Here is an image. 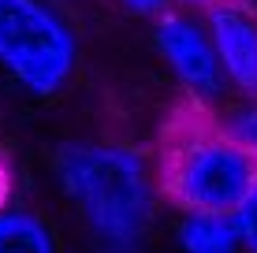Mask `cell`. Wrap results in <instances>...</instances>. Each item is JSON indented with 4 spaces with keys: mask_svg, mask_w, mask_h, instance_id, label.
<instances>
[{
    "mask_svg": "<svg viewBox=\"0 0 257 253\" xmlns=\"http://www.w3.org/2000/svg\"><path fill=\"white\" fill-rule=\"evenodd\" d=\"M60 186L82 223L116 253H131L157 212L146 156L119 142H71L60 149Z\"/></svg>",
    "mask_w": 257,
    "mask_h": 253,
    "instance_id": "6da1fadb",
    "label": "cell"
},
{
    "mask_svg": "<svg viewBox=\"0 0 257 253\" xmlns=\"http://www.w3.org/2000/svg\"><path fill=\"white\" fill-rule=\"evenodd\" d=\"M209 41L216 52V64L224 71V82L242 90L246 97H257V23L238 4H212L209 8Z\"/></svg>",
    "mask_w": 257,
    "mask_h": 253,
    "instance_id": "5b68a950",
    "label": "cell"
},
{
    "mask_svg": "<svg viewBox=\"0 0 257 253\" xmlns=\"http://www.w3.org/2000/svg\"><path fill=\"white\" fill-rule=\"evenodd\" d=\"M164 182L168 194L190 212L231 216V208L257 182V160L227 134H198L175 149Z\"/></svg>",
    "mask_w": 257,
    "mask_h": 253,
    "instance_id": "3957f363",
    "label": "cell"
},
{
    "mask_svg": "<svg viewBox=\"0 0 257 253\" xmlns=\"http://www.w3.org/2000/svg\"><path fill=\"white\" fill-rule=\"evenodd\" d=\"M0 253H60V242L38 212L0 208Z\"/></svg>",
    "mask_w": 257,
    "mask_h": 253,
    "instance_id": "8992f818",
    "label": "cell"
},
{
    "mask_svg": "<svg viewBox=\"0 0 257 253\" xmlns=\"http://www.w3.org/2000/svg\"><path fill=\"white\" fill-rule=\"evenodd\" d=\"M227 138L238 142L257 160V104H246V108L231 112V119H227Z\"/></svg>",
    "mask_w": 257,
    "mask_h": 253,
    "instance_id": "9c48e42d",
    "label": "cell"
},
{
    "mask_svg": "<svg viewBox=\"0 0 257 253\" xmlns=\"http://www.w3.org/2000/svg\"><path fill=\"white\" fill-rule=\"evenodd\" d=\"M179 4H190V8H212V4H224V0H179Z\"/></svg>",
    "mask_w": 257,
    "mask_h": 253,
    "instance_id": "7c38bea8",
    "label": "cell"
},
{
    "mask_svg": "<svg viewBox=\"0 0 257 253\" xmlns=\"http://www.w3.org/2000/svg\"><path fill=\"white\" fill-rule=\"evenodd\" d=\"M8 190H12V182H8V168H4V160H0V208L8 205Z\"/></svg>",
    "mask_w": 257,
    "mask_h": 253,
    "instance_id": "8fae6325",
    "label": "cell"
},
{
    "mask_svg": "<svg viewBox=\"0 0 257 253\" xmlns=\"http://www.w3.org/2000/svg\"><path fill=\"white\" fill-rule=\"evenodd\" d=\"M231 227L238 246H246L250 253H257V182L246 190V197L231 208Z\"/></svg>",
    "mask_w": 257,
    "mask_h": 253,
    "instance_id": "ba28073f",
    "label": "cell"
},
{
    "mask_svg": "<svg viewBox=\"0 0 257 253\" xmlns=\"http://www.w3.org/2000/svg\"><path fill=\"white\" fill-rule=\"evenodd\" d=\"M179 249L183 253H235L238 238L231 227V216L187 212L179 220Z\"/></svg>",
    "mask_w": 257,
    "mask_h": 253,
    "instance_id": "52a82bcc",
    "label": "cell"
},
{
    "mask_svg": "<svg viewBox=\"0 0 257 253\" xmlns=\"http://www.w3.org/2000/svg\"><path fill=\"white\" fill-rule=\"evenodd\" d=\"M157 49H161L164 64L172 67V75L201 101H216L227 90L224 71L216 64V52H212L209 30L198 19L183 12H168L157 23Z\"/></svg>",
    "mask_w": 257,
    "mask_h": 253,
    "instance_id": "277c9868",
    "label": "cell"
},
{
    "mask_svg": "<svg viewBox=\"0 0 257 253\" xmlns=\"http://www.w3.org/2000/svg\"><path fill=\"white\" fill-rule=\"evenodd\" d=\"M119 4L131 8V12H138V15H161L168 0H119Z\"/></svg>",
    "mask_w": 257,
    "mask_h": 253,
    "instance_id": "30bf717a",
    "label": "cell"
},
{
    "mask_svg": "<svg viewBox=\"0 0 257 253\" xmlns=\"http://www.w3.org/2000/svg\"><path fill=\"white\" fill-rule=\"evenodd\" d=\"M45 4H67V0H45Z\"/></svg>",
    "mask_w": 257,
    "mask_h": 253,
    "instance_id": "4fadbf2b",
    "label": "cell"
},
{
    "mask_svg": "<svg viewBox=\"0 0 257 253\" xmlns=\"http://www.w3.org/2000/svg\"><path fill=\"white\" fill-rule=\"evenodd\" d=\"M78 60L75 30L45 0H0V67L34 97L64 90Z\"/></svg>",
    "mask_w": 257,
    "mask_h": 253,
    "instance_id": "7a4b0ae2",
    "label": "cell"
}]
</instances>
